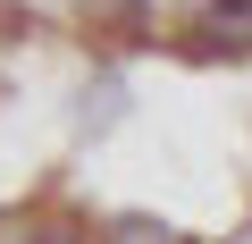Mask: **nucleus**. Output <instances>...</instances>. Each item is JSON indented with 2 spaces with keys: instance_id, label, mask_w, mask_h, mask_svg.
Here are the masks:
<instances>
[{
  "instance_id": "obj_1",
  "label": "nucleus",
  "mask_w": 252,
  "mask_h": 244,
  "mask_svg": "<svg viewBox=\"0 0 252 244\" xmlns=\"http://www.w3.org/2000/svg\"><path fill=\"white\" fill-rule=\"evenodd\" d=\"M177 34L210 59H235V51H252V0H202V9L177 17Z\"/></svg>"
}]
</instances>
